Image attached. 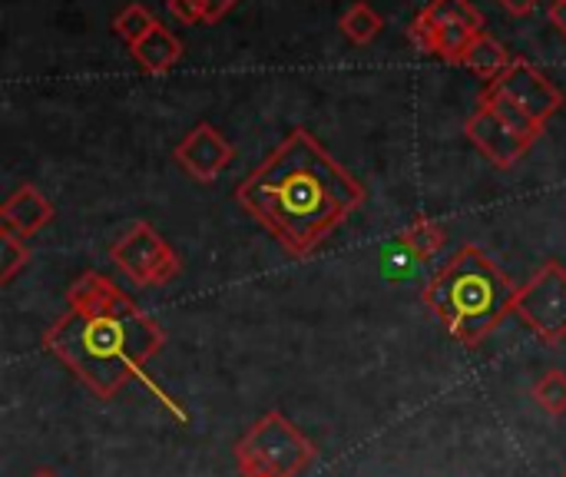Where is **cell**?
<instances>
[{
  "mask_svg": "<svg viewBox=\"0 0 566 477\" xmlns=\"http://www.w3.org/2000/svg\"><path fill=\"white\" fill-rule=\"evenodd\" d=\"M232 196L292 259H308L368 193L305 126H295Z\"/></svg>",
  "mask_w": 566,
  "mask_h": 477,
  "instance_id": "cell-1",
  "label": "cell"
},
{
  "mask_svg": "<svg viewBox=\"0 0 566 477\" xmlns=\"http://www.w3.org/2000/svg\"><path fill=\"white\" fill-rule=\"evenodd\" d=\"M163 345V325L103 272H83L66 289V312L43 332V349L99 402L136 379L149 382L146 365Z\"/></svg>",
  "mask_w": 566,
  "mask_h": 477,
  "instance_id": "cell-2",
  "label": "cell"
},
{
  "mask_svg": "<svg viewBox=\"0 0 566 477\" xmlns=\"http://www.w3.org/2000/svg\"><path fill=\"white\" fill-rule=\"evenodd\" d=\"M517 286L511 276L481 249L461 246L421 292L424 309L448 329L464 349H481L488 335L514 312Z\"/></svg>",
  "mask_w": 566,
  "mask_h": 477,
  "instance_id": "cell-3",
  "label": "cell"
},
{
  "mask_svg": "<svg viewBox=\"0 0 566 477\" xmlns=\"http://www.w3.org/2000/svg\"><path fill=\"white\" fill-rule=\"evenodd\" d=\"M232 452L242 477H298L318 458L312 438L282 412H265L255 425H249Z\"/></svg>",
  "mask_w": 566,
  "mask_h": 477,
  "instance_id": "cell-4",
  "label": "cell"
},
{
  "mask_svg": "<svg viewBox=\"0 0 566 477\" xmlns=\"http://www.w3.org/2000/svg\"><path fill=\"white\" fill-rule=\"evenodd\" d=\"M109 262L139 289L169 286L182 272L179 252L149 222H133V229L109 246Z\"/></svg>",
  "mask_w": 566,
  "mask_h": 477,
  "instance_id": "cell-5",
  "label": "cell"
},
{
  "mask_svg": "<svg viewBox=\"0 0 566 477\" xmlns=\"http://www.w3.org/2000/svg\"><path fill=\"white\" fill-rule=\"evenodd\" d=\"M544 345L566 342V266L564 262H544L531 282L517 286L514 312Z\"/></svg>",
  "mask_w": 566,
  "mask_h": 477,
  "instance_id": "cell-6",
  "label": "cell"
},
{
  "mask_svg": "<svg viewBox=\"0 0 566 477\" xmlns=\"http://www.w3.org/2000/svg\"><path fill=\"white\" fill-rule=\"evenodd\" d=\"M491 90H497V93H504V96H511L517 106H524L534 120H541L544 126H547V120L564 106V90L541 70V66H534L531 60H524V56H514V63L494 80V83H488Z\"/></svg>",
  "mask_w": 566,
  "mask_h": 477,
  "instance_id": "cell-7",
  "label": "cell"
},
{
  "mask_svg": "<svg viewBox=\"0 0 566 477\" xmlns=\"http://www.w3.org/2000/svg\"><path fill=\"white\" fill-rule=\"evenodd\" d=\"M172 159L179 163V169H186L196 183H212L219 179L232 159H235V149L232 143L222 136V129H216L212 123H196L176 146Z\"/></svg>",
  "mask_w": 566,
  "mask_h": 477,
  "instance_id": "cell-8",
  "label": "cell"
},
{
  "mask_svg": "<svg viewBox=\"0 0 566 477\" xmlns=\"http://www.w3.org/2000/svg\"><path fill=\"white\" fill-rule=\"evenodd\" d=\"M464 133L491 159V166H497V169H514L531 153V143L521 139L507 123H501L497 113L491 106H484V103H478V110L468 116Z\"/></svg>",
  "mask_w": 566,
  "mask_h": 477,
  "instance_id": "cell-9",
  "label": "cell"
},
{
  "mask_svg": "<svg viewBox=\"0 0 566 477\" xmlns=\"http://www.w3.org/2000/svg\"><path fill=\"white\" fill-rule=\"evenodd\" d=\"M484 33V30H471L464 23H431L428 17H415L411 23V43L424 53H434L448 63H458L464 66V56L474 43V37Z\"/></svg>",
  "mask_w": 566,
  "mask_h": 477,
  "instance_id": "cell-10",
  "label": "cell"
},
{
  "mask_svg": "<svg viewBox=\"0 0 566 477\" xmlns=\"http://www.w3.org/2000/svg\"><path fill=\"white\" fill-rule=\"evenodd\" d=\"M53 216H56L53 203L33 183H23L20 189H13L0 206V226L23 239L36 236L46 222H53Z\"/></svg>",
  "mask_w": 566,
  "mask_h": 477,
  "instance_id": "cell-11",
  "label": "cell"
},
{
  "mask_svg": "<svg viewBox=\"0 0 566 477\" xmlns=\"http://www.w3.org/2000/svg\"><path fill=\"white\" fill-rule=\"evenodd\" d=\"M129 53H133V60H136L146 73L159 76V73H169V70L182 60V43L159 23V27H153L136 46H129Z\"/></svg>",
  "mask_w": 566,
  "mask_h": 477,
  "instance_id": "cell-12",
  "label": "cell"
},
{
  "mask_svg": "<svg viewBox=\"0 0 566 477\" xmlns=\"http://www.w3.org/2000/svg\"><path fill=\"white\" fill-rule=\"evenodd\" d=\"M398 246L415 259V262H431L444 246H448V229L428 216L411 219L401 232H398Z\"/></svg>",
  "mask_w": 566,
  "mask_h": 477,
  "instance_id": "cell-13",
  "label": "cell"
},
{
  "mask_svg": "<svg viewBox=\"0 0 566 477\" xmlns=\"http://www.w3.org/2000/svg\"><path fill=\"white\" fill-rule=\"evenodd\" d=\"M511 63H514V56L507 53V46H504L497 37H491L488 30L474 37V43H471V50H468V56H464V66H468L478 80H488V83H494Z\"/></svg>",
  "mask_w": 566,
  "mask_h": 477,
  "instance_id": "cell-14",
  "label": "cell"
},
{
  "mask_svg": "<svg viewBox=\"0 0 566 477\" xmlns=\"http://www.w3.org/2000/svg\"><path fill=\"white\" fill-rule=\"evenodd\" d=\"M481 103H484V106H491V110L497 113V120H501V123H507V126H511L521 139H527L531 146H534V143L544 136V129H547V126H544L541 120H534L524 106H517L511 96H504V93H497V90H491V86H484Z\"/></svg>",
  "mask_w": 566,
  "mask_h": 477,
  "instance_id": "cell-15",
  "label": "cell"
},
{
  "mask_svg": "<svg viewBox=\"0 0 566 477\" xmlns=\"http://www.w3.org/2000/svg\"><path fill=\"white\" fill-rule=\"evenodd\" d=\"M381 27H385V17L371 7V3H352L348 10H345V17H342V33L352 40V43H371L378 33H381Z\"/></svg>",
  "mask_w": 566,
  "mask_h": 477,
  "instance_id": "cell-16",
  "label": "cell"
},
{
  "mask_svg": "<svg viewBox=\"0 0 566 477\" xmlns=\"http://www.w3.org/2000/svg\"><path fill=\"white\" fill-rule=\"evenodd\" d=\"M421 17H428L431 23H464L471 30H484V13L471 0H431Z\"/></svg>",
  "mask_w": 566,
  "mask_h": 477,
  "instance_id": "cell-17",
  "label": "cell"
},
{
  "mask_svg": "<svg viewBox=\"0 0 566 477\" xmlns=\"http://www.w3.org/2000/svg\"><path fill=\"white\" fill-rule=\"evenodd\" d=\"M30 259H33V252L23 242V236L0 226V286H10L30 266Z\"/></svg>",
  "mask_w": 566,
  "mask_h": 477,
  "instance_id": "cell-18",
  "label": "cell"
},
{
  "mask_svg": "<svg viewBox=\"0 0 566 477\" xmlns=\"http://www.w3.org/2000/svg\"><path fill=\"white\" fill-rule=\"evenodd\" d=\"M534 402L551 415V418H564L566 415V372L564 369H547L537 382H534Z\"/></svg>",
  "mask_w": 566,
  "mask_h": 477,
  "instance_id": "cell-19",
  "label": "cell"
},
{
  "mask_svg": "<svg viewBox=\"0 0 566 477\" xmlns=\"http://www.w3.org/2000/svg\"><path fill=\"white\" fill-rule=\"evenodd\" d=\"M153 27H159V23H156V17L143 3H129V7H123L113 17V30H116L119 40H126V46H136Z\"/></svg>",
  "mask_w": 566,
  "mask_h": 477,
  "instance_id": "cell-20",
  "label": "cell"
},
{
  "mask_svg": "<svg viewBox=\"0 0 566 477\" xmlns=\"http://www.w3.org/2000/svg\"><path fill=\"white\" fill-rule=\"evenodd\" d=\"M169 13L179 20V23H199L206 20V0H166Z\"/></svg>",
  "mask_w": 566,
  "mask_h": 477,
  "instance_id": "cell-21",
  "label": "cell"
},
{
  "mask_svg": "<svg viewBox=\"0 0 566 477\" xmlns=\"http://www.w3.org/2000/svg\"><path fill=\"white\" fill-rule=\"evenodd\" d=\"M239 0H206V23H216V20H222L232 7H235Z\"/></svg>",
  "mask_w": 566,
  "mask_h": 477,
  "instance_id": "cell-22",
  "label": "cell"
},
{
  "mask_svg": "<svg viewBox=\"0 0 566 477\" xmlns=\"http://www.w3.org/2000/svg\"><path fill=\"white\" fill-rule=\"evenodd\" d=\"M507 13H514V17H527V13H534L537 10V0H497Z\"/></svg>",
  "mask_w": 566,
  "mask_h": 477,
  "instance_id": "cell-23",
  "label": "cell"
},
{
  "mask_svg": "<svg viewBox=\"0 0 566 477\" xmlns=\"http://www.w3.org/2000/svg\"><path fill=\"white\" fill-rule=\"evenodd\" d=\"M547 17H551V23H554V27H557V30L566 37V0H551Z\"/></svg>",
  "mask_w": 566,
  "mask_h": 477,
  "instance_id": "cell-24",
  "label": "cell"
},
{
  "mask_svg": "<svg viewBox=\"0 0 566 477\" xmlns=\"http://www.w3.org/2000/svg\"><path fill=\"white\" fill-rule=\"evenodd\" d=\"M30 477H60V475H56L53 468H36V471H33Z\"/></svg>",
  "mask_w": 566,
  "mask_h": 477,
  "instance_id": "cell-25",
  "label": "cell"
},
{
  "mask_svg": "<svg viewBox=\"0 0 566 477\" xmlns=\"http://www.w3.org/2000/svg\"><path fill=\"white\" fill-rule=\"evenodd\" d=\"M560 477H566V468H564V471H560Z\"/></svg>",
  "mask_w": 566,
  "mask_h": 477,
  "instance_id": "cell-26",
  "label": "cell"
}]
</instances>
